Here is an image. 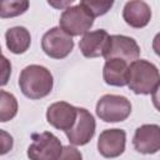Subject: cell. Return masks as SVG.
Wrapping results in <instances>:
<instances>
[{"label": "cell", "instance_id": "9c48e42d", "mask_svg": "<svg viewBox=\"0 0 160 160\" xmlns=\"http://www.w3.org/2000/svg\"><path fill=\"white\" fill-rule=\"evenodd\" d=\"M126 132L122 129H106L98 139V151L106 159L120 156L125 151Z\"/></svg>", "mask_w": 160, "mask_h": 160}, {"label": "cell", "instance_id": "5b68a950", "mask_svg": "<svg viewBox=\"0 0 160 160\" xmlns=\"http://www.w3.org/2000/svg\"><path fill=\"white\" fill-rule=\"evenodd\" d=\"M32 142L28 148V158L30 160H58L61 154L62 144L52 132H34Z\"/></svg>", "mask_w": 160, "mask_h": 160}, {"label": "cell", "instance_id": "44dd1931", "mask_svg": "<svg viewBox=\"0 0 160 160\" xmlns=\"http://www.w3.org/2000/svg\"><path fill=\"white\" fill-rule=\"evenodd\" d=\"M58 160H82L81 152L72 145L62 146L61 154L58 158Z\"/></svg>", "mask_w": 160, "mask_h": 160}, {"label": "cell", "instance_id": "3957f363", "mask_svg": "<svg viewBox=\"0 0 160 160\" xmlns=\"http://www.w3.org/2000/svg\"><path fill=\"white\" fill-rule=\"evenodd\" d=\"M94 16L80 1L74 6L66 8L59 20V28L69 36H80L86 34L94 25Z\"/></svg>", "mask_w": 160, "mask_h": 160}, {"label": "cell", "instance_id": "ffe728a7", "mask_svg": "<svg viewBox=\"0 0 160 160\" xmlns=\"http://www.w3.org/2000/svg\"><path fill=\"white\" fill-rule=\"evenodd\" d=\"M12 146H14L12 136L8 131L0 129V155H5L10 152Z\"/></svg>", "mask_w": 160, "mask_h": 160}, {"label": "cell", "instance_id": "e0dca14e", "mask_svg": "<svg viewBox=\"0 0 160 160\" xmlns=\"http://www.w3.org/2000/svg\"><path fill=\"white\" fill-rule=\"evenodd\" d=\"M28 0H0V18L10 19L24 14L29 9Z\"/></svg>", "mask_w": 160, "mask_h": 160}, {"label": "cell", "instance_id": "ba28073f", "mask_svg": "<svg viewBox=\"0 0 160 160\" xmlns=\"http://www.w3.org/2000/svg\"><path fill=\"white\" fill-rule=\"evenodd\" d=\"M140 56V46L136 40L125 35H109L108 50L104 55L105 60L120 59L126 62H132Z\"/></svg>", "mask_w": 160, "mask_h": 160}, {"label": "cell", "instance_id": "52a82bcc", "mask_svg": "<svg viewBox=\"0 0 160 160\" xmlns=\"http://www.w3.org/2000/svg\"><path fill=\"white\" fill-rule=\"evenodd\" d=\"M96 122L92 114L85 108H78V116L72 128L65 131L69 142L72 146L86 145L95 135Z\"/></svg>", "mask_w": 160, "mask_h": 160}, {"label": "cell", "instance_id": "7a4b0ae2", "mask_svg": "<svg viewBox=\"0 0 160 160\" xmlns=\"http://www.w3.org/2000/svg\"><path fill=\"white\" fill-rule=\"evenodd\" d=\"M129 89L136 95H150L159 89L160 75L156 65L152 62L138 59L128 66Z\"/></svg>", "mask_w": 160, "mask_h": 160}, {"label": "cell", "instance_id": "5bb4252c", "mask_svg": "<svg viewBox=\"0 0 160 160\" xmlns=\"http://www.w3.org/2000/svg\"><path fill=\"white\" fill-rule=\"evenodd\" d=\"M128 62L120 59L105 60L102 79L110 86H125L128 82Z\"/></svg>", "mask_w": 160, "mask_h": 160}, {"label": "cell", "instance_id": "d6986e66", "mask_svg": "<svg viewBox=\"0 0 160 160\" xmlns=\"http://www.w3.org/2000/svg\"><path fill=\"white\" fill-rule=\"evenodd\" d=\"M11 75V62L8 58L0 54V86H5Z\"/></svg>", "mask_w": 160, "mask_h": 160}, {"label": "cell", "instance_id": "7402d4cb", "mask_svg": "<svg viewBox=\"0 0 160 160\" xmlns=\"http://www.w3.org/2000/svg\"><path fill=\"white\" fill-rule=\"evenodd\" d=\"M49 2V5H52V6H55V8H61V6H70L71 4H72V0H70V1H65V2H60V4H55L54 1H48Z\"/></svg>", "mask_w": 160, "mask_h": 160}, {"label": "cell", "instance_id": "9a60e30c", "mask_svg": "<svg viewBox=\"0 0 160 160\" xmlns=\"http://www.w3.org/2000/svg\"><path fill=\"white\" fill-rule=\"evenodd\" d=\"M6 48L12 54L20 55L24 54L31 44V35L29 30L24 26H14L6 30L5 32Z\"/></svg>", "mask_w": 160, "mask_h": 160}, {"label": "cell", "instance_id": "ac0fdd59", "mask_svg": "<svg viewBox=\"0 0 160 160\" xmlns=\"http://www.w3.org/2000/svg\"><path fill=\"white\" fill-rule=\"evenodd\" d=\"M82 5L91 12L94 18L105 15L111 6L114 5V1H100V0H82Z\"/></svg>", "mask_w": 160, "mask_h": 160}, {"label": "cell", "instance_id": "2e32d148", "mask_svg": "<svg viewBox=\"0 0 160 160\" xmlns=\"http://www.w3.org/2000/svg\"><path fill=\"white\" fill-rule=\"evenodd\" d=\"M18 100L16 98L5 90H0V122H6L14 119L18 114Z\"/></svg>", "mask_w": 160, "mask_h": 160}, {"label": "cell", "instance_id": "7c38bea8", "mask_svg": "<svg viewBox=\"0 0 160 160\" xmlns=\"http://www.w3.org/2000/svg\"><path fill=\"white\" fill-rule=\"evenodd\" d=\"M109 45V34L104 29L88 31L82 35L79 49L85 58H100L104 56Z\"/></svg>", "mask_w": 160, "mask_h": 160}, {"label": "cell", "instance_id": "6da1fadb", "mask_svg": "<svg viewBox=\"0 0 160 160\" xmlns=\"http://www.w3.org/2000/svg\"><path fill=\"white\" fill-rule=\"evenodd\" d=\"M19 86L26 98L31 100L42 99L48 96L52 90V74L42 65H28L20 72Z\"/></svg>", "mask_w": 160, "mask_h": 160}, {"label": "cell", "instance_id": "8992f818", "mask_svg": "<svg viewBox=\"0 0 160 160\" xmlns=\"http://www.w3.org/2000/svg\"><path fill=\"white\" fill-rule=\"evenodd\" d=\"M41 49L51 59H64L74 49V40L59 26L49 29L41 38Z\"/></svg>", "mask_w": 160, "mask_h": 160}, {"label": "cell", "instance_id": "603a6c76", "mask_svg": "<svg viewBox=\"0 0 160 160\" xmlns=\"http://www.w3.org/2000/svg\"><path fill=\"white\" fill-rule=\"evenodd\" d=\"M0 54H1V45H0Z\"/></svg>", "mask_w": 160, "mask_h": 160}, {"label": "cell", "instance_id": "8fae6325", "mask_svg": "<svg viewBox=\"0 0 160 160\" xmlns=\"http://www.w3.org/2000/svg\"><path fill=\"white\" fill-rule=\"evenodd\" d=\"M132 145L136 151L150 155L160 149V126L158 124H144L135 130Z\"/></svg>", "mask_w": 160, "mask_h": 160}, {"label": "cell", "instance_id": "4fadbf2b", "mask_svg": "<svg viewBox=\"0 0 160 160\" xmlns=\"http://www.w3.org/2000/svg\"><path fill=\"white\" fill-rule=\"evenodd\" d=\"M122 19L131 28H145L151 20V9L148 2L141 0L128 1L122 9Z\"/></svg>", "mask_w": 160, "mask_h": 160}, {"label": "cell", "instance_id": "30bf717a", "mask_svg": "<svg viewBox=\"0 0 160 160\" xmlns=\"http://www.w3.org/2000/svg\"><path fill=\"white\" fill-rule=\"evenodd\" d=\"M78 116V108L66 102L56 101L51 104L46 110L48 122L58 130L68 131L72 128Z\"/></svg>", "mask_w": 160, "mask_h": 160}, {"label": "cell", "instance_id": "277c9868", "mask_svg": "<svg viewBox=\"0 0 160 160\" xmlns=\"http://www.w3.org/2000/svg\"><path fill=\"white\" fill-rule=\"evenodd\" d=\"M96 115L105 122L124 121L131 114V102L126 96L106 94L96 102Z\"/></svg>", "mask_w": 160, "mask_h": 160}]
</instances>
